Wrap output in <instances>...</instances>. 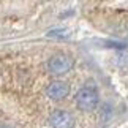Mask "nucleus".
<instances>
[{
	"mask_svg": "<svg viewBox=\"0 0 128 128\" xmlns=\"http://www.w3.org/2000/svg\"><path fill=\"white\" fill-rule=\"evenodd\" d=\"M73 66V58L66 54H56L49 58L48 68L52 74H65Z\"/></svg>",
	"mask_w": 128,
	"mask_h": 128,
	"instance_id": "nucleus-2",
	"label": "nucleus"
},
{
	"mask_svg": "<svg viewBox=\"0 0 128 128\" xmlns=\"http://www.w3.org/2000/svg\"><path fill=\"white\" fill-rule=\"evenodd\" d=\"M76 104L82 111H92L98 104V92L92 84H87L76 93Z\"/></svg>",
	"mask_w": 128,
	"mask_h": 128,
	"instance_id": "nucleus-1",
	"label": "nucleus"
},
{
	"mask_svg": "<svg viewBox=\"0 0 128 128\" xmlns=\"http://www.w3.org/2000/svg\"><path fill=\"white\" fill-rule=\"evenodd\" d=\"M48 35L52 36V38H66L68 36V30H65V28H57V30H51Z\"/></svg>",
	"mask_w": 128,
	"mask_h": 128,
	"instance_id": "nucleus-5",
	"label": "nucleus"
},
{
	"mask_svg": "<svg viewBox=\"0 0 128 128\" xmlns=\"http://www.w3.org/2000/svg\"><path fill=\"white\" fill-rule=\"evenodd\" d=\"M0 128H13V126L8 125V124H0Z\"/></svg>",
	"mask_w": 128,
	"mask_h": 128,
	"instance_id": "nucleus-6",
	"label": "nucleus"
},
{
	"mask_svg": "<svg viewBox=\"0 0 128 128\" xmlns=\"http://www.w3.org/2000/svg\"><path fill=\"white\" fill-rule=\"evenodd\" d=\"M68 92H70V87L63 81H54L46 87V95L51 98V100H56V101L63 100V98L68 95Z\"/></svg>",
	"mask_w": 128,
	"mask_h": 128,
	"instance_id": "nucleus-4",
	"label": "nucleus"
},
{
	"mask_svg": "<svg viewBox=\"0 0 128 128\" xmlns=\"http://www.w3.org/2000/svg\"><path fill=\"white\" fill-rule=\"evenodd\" d=\"M49 124L52 128H74V119L70 112L57 109L49 116Z\"/></svg>",
	"mask_w": 128,
	"mask_h": 128,
	"instance_id": "nucleus-3",
	"label": "nucleus"
}]
</instances>
